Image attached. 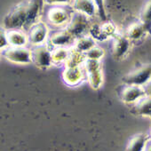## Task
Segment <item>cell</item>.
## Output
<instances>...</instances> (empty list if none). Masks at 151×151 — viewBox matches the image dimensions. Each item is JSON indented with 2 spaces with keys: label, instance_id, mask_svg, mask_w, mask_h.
I'll use <instances>...</instances> for the list:
<instances>
[{
  "label": "cell",
  "instance_id": "cell-28",
  "mask_svg": "<svg viewBox=\"0 0 151 151\" xmlns=\"http://www.w3.org/2000/svg\"><path fill=\"white\" fill-rule=\"evenodd\" d=\"M144 90H145L146 95L151 97V78H150L149 81L147 83V85L144 86Z\"/></svg>",
  "mask_w": 151,
  "mask_h": 151
},
{
  "label": "cell",
  "instance_id": "cell-22",
  "mask_svg": "<svg viewBox=\"0 0 151 151\" xmlns=\"http://www.w3.org/2000/svg\"><path fill=\"white\" fill-rule=\"evenodd\" d=\"M70 49H67L66 47H57L52 51V57L53 64H59L62 62H66L69 56Z\"/></svg>",
  "mask_w": 151,
  "mask_h": 151
},
{
  "label": "cell",
  "instance_id": "cell-27",
  "mask_svg": "<svg viewBox=\"0 0 151 151\" xmlns=\"http://www.w3.org/2000/svg\"><path fill=\"white\" fill-rule=\"evenodd\" d=\"M0 47H1V51L9 47V44L6 37V29H1V35H0Z\"/></svg>",
  "mask_w": 151,
  "mask_h": 151
},
{
  "label": "cell",
  "instance_id": "cell-15",
  "mask_svg": "<svg viewBox=\"0 0 151 151\" xmlns=\"http://www.w3.org/2000/svg\"><path fill=\"white\" fill-rule=\"evenodd\" d=\"M6 37L9 44V46L14 47H25V45L29 43L28 36L23 33L22 30H7Z\"/></svg>",
  "mask_w": 151,
  "mask_h": 151
},
{
  "label": "cell",
  "instance_id": "cell-19",
  "mask_svg": "<svg viewBox=\"0 0 151 151\" xmlns=\"http://www.w3.org/2000/svg\"><path fill=\"white\" fill-rule=\"evenodd\" d=\"M146 33H147V30L140 22H134L132 25H130L129 28L127 29L126 37L130 41H135V40L140 39Z\"/></svg>",
  "mask_w": 151,
  "mask_h": 151
},
{
  "label": "cell",
  "instance_id": "cell-25",
  "mask_svg": "<svg viewBox=\"0 0 151 151\" xmlns=\"http://www.w3.org/2000/svg\"><path fill=\"white\" fill-rule=\"evenodd\" d=\"M101 29L104 32V34L109 37H114L116 34V27L113 23L111 22H106L101 25Z\"/></svg>",
  "mask_w": 151,
  "mask_h": 151
},
{
  "label": "cell",
  "instance_id": "cell-16",
  "mask_svg": "<svg viewBox=\"0 0 151 151\" xmlns=\"http://www.w3.org/2000/svg\"><path fill=\"white\" fill-rule=\"evenodd\" d=\"M131 112L136 116H148L151 118V97L145 96L140 99L134 104Z\"/></svg>",
  "mask_w": 151,
  "mask_h": 151
},
{
  "label": "cell",
  "instance_id": "cell-9",
  "mask_svg": "<svg viewBox=\"0 0 151 151\" xmlns=\"http://www.w3.org/2000/svg\"><path fill=\"white\" fill-rule=\"evenodd\" d=\"M72 14L68 11L61 6H53L47 12L48 22L54 26H61L68 24Z\"/></svg>",
  "mask_w": 151,
  "mask_h": 151
},
{
  "label": "cell",
  "instance_id": "cell-14",
  "mask_svg": "<svg viewBox=\"0 0 151 151\" xmlns=\"http://www.w3.org/2000/svg\"><path fill=\"white\" fill-rule=\"evenodd\" d=\"M73 8L76 12L83 14L87 17H93L97 12V7L93 0H74Z\"/></svg>",
  "mask_w": 151,
  "mask_h": 151
},
{
  "label": "cell",
  "instance_id": "cell-12",
  "mask_svg": "<svg viewBox=\"0 0 151 151\" xmlns=\"http://www.w3.org/2000/svg\"><path fill=\"white\" fill-rule=\"evenodd\" d=\"M84 78L83 69L79 67H66L62 72V78L64 82L70 86H78L82 82Z\"/></svg>",
  "mask_w": 151,
  "mask_h": 151
},
{
  "label": "cell",
  "instance_id": "cell-26",
  "mask_svg": "<svg viewBox=\"0 0 151 151\" xmlns=\"http://www.w3.org/2000/svg\"><path fill=\"white\" fill-rule=\"evenodd\" d=\"M45 3L53 6H60L74 3V0H45Z\"/></svg>",
  "mask_w": 151,
  "mask_h": 151
},
{
  "label": "cell",
  "instance_id": "cell-6",
  "mask_svg": "<svg viewBox=\"0 0 151 151\" xmlns=\"http://www.w3.org/2000/svg\"><path fill=\"white\" fill-rule=\"evenodd\" d=\"M32 60L33 63L41 69H46L53 64L52 51L45 45L35 46L32 50Z\"/></svg>",
  "mask_w": 151,
  "mask_h": 151
},
{
  "label": "cell",
  "instance_id": "cell-24",
  "mask_svg": "<svg viewBox=\"0 0 151 151\" xmlns=\"http://www.w3.org/2000/svg\"><path fill=\"white\" fill-rule=\"evenodd\" d=\"M93 2L96 5L97 14H98L100 19L104 22H107V14H106V9H105L104 0H93Z\"/></svg>",
  "mask_w": 151,
  "mask_h": 151
},
{
  "label": "cell",
  "instance_id": "cell-11",
  "mask_svg": "<svg viewBox=\"0 0 151 151\" xmlns=\"http://www.w3.org/2000/svg\"><path fill=\"white\" fill-rule=\"evenodd\" d=\"M113 37L114 43L112 55L116 60H121L129 52L131 46L130 40L126 37V36H122L119 34H116Z\"/></svg>",
  "mask_w": 151,
  "mask_h": 151
},
{
  "label": "cell",
  "instance_id": "cell-18",
  "mask_svg": "<svg viewBox=\"0 0 151 151\" xmlns=\"http://www.w3.org/2000/svg\"><path fill=\"white\" fill-rule=\"evenodd\" d=\"M95 46H96V43L94 38H93L91 36L89 37L83 36L76 39L73 48L82 53H86Z\"/></svg>",
  "mask_w": 151,
  "mask_h": 151
},
{
  "label": "cell",
  "instance_id": "cell-17",
  "mask_svg": "<svg viewBox=\"0 0 151 151\" xmlns=\"http://www.w3.org/2000/svg\"><path fill=\"white\" fill-rule=\"evenodd\" d=\"M149 139L150 138L147 134H136L130 139L125 151H145Z\"/></svg>",
  "mask_w": 151,
  "mask_h": 151
},
{
  "label": "cell",
  "instance_id": "cell-10",
  "mask_svg": "<svg viewBox=\"0 0 151 151\" xmlns=\"http://www.w3.org/2000/svg\"><path fill=\"white\" fill-rule=\"evenodd\" d=\"M45 0H29L28 1L27 8V22L25 25V29H30L32 26L38 22V18L40 16L43 5Z\"/></svg>",
  "mask_w": 151,
  "mask_h": 151
},
{
  "label": "cell",
  "instance_id": "cell-5",
  "mask_svg": "<svg viewBox=\"0 0 151 151\" xmlns=\"http://www.w3.org/2000/svg\"><path fill=\"white\" fill-rule=\"evenodd\" d=\"M84 69L91 87L94 90L100 89L103 83V75L100 60H86L84 63Z\"/></svg>",
  "mask_w": 151,
  "mask_h": 151
},
{
  "label": "cell",
  "instance_id": "cell-29",
  "mask_svg": "<svg viewBox=\"0 0 151 151\" xmlns=\"http://www.w3.org/2000/svg\"><path fill=\"white\" fill-rule=\"evenodd\" d=\"M145 151H151V139L148 140L147 144V147H146V149Z\"/></svg>",
  "mask_w": 151,
  "mask_h": 151
},
{
  "label": "cell",
  "instance_id": "cell-20",
  "mask_svg": "<svg viewBox=\"0 0 151 151\" xmlns=\"http://www.w3.org/2000/svg\"><path fill=\"white\" fill-rule=\"evenodd\" d=\"M139 22L145 27L147 32L151 35V0L144 5L139 14Z\"/></svg>",
  "mask_w": 151,
  "mask_h": 151
},
{
  "label": "cell",
  "instance_id": "cell-3",
  "mask_svg": "<svg viewBox=\"0 0 151 151\" xmlns=\"http://www.w3.org/2000/svg\"><path fill=\"white\" fill-rule=\"evenodd\" d=\"M2 56L8 61L15 64H30L33 63L32 50L26 47L9 46L1 51Z\"/></svg>",
  "mask_w": 151,
  "mask_h": 151
},
{
  "label": "cell",
  "instance_id": "cell-13",
  "mask_svg": "<svg viewBox=\"0 0 151 151\" xmlns=\"http://www.w3.org/2000/svg\"><path fill=\"white\" fill-rule=\"evenodd\" d=\"M76 38L65 29L63 30L53 33L49 37V43L54 48L57 47H66L72 44H75Z\"/></svg>",
  "mask_w": 151,
  "mask_h": 151
},
{
  "label": "cell",
  "instance_id": "cell-30",
  "mask_svg": "<svg viewBox=\"0 0 151 151\" xmlns=\"http://www.w3.org/2000/svg\"><path fill=\"white\" fill-rule=\"evenodd\" d=\"M148 135H149V138H150V139H151V131H150V133H149Z\"/></svg>",
  "mask_w": 151,
  "mask_h": 151
},
{
  "label": "cell",
  "instance_id": "cell-4",
  "mask_svg": "<svg viewBox=\"0 0 151 151\" xmlns=\"http://www.w3.org/2000/svg\"><path fill=\"white\" fill-rule=\"evenodd\" d=\"M89 17L86 15L76 12L72 14L71 19L67 25L66 29L76 38H78L84 36V34L90 30V22Z\"/></svg>",
  "mask_w": 151,
  "mask_h": 151
},
{
  "label": "cell",
  "instance_id": "cell-1",
  "mask_svg": "<svg viewBox=\"0 0 151 151\" xmlns=\"http://www.w3.org/2000/svg\"><path fill=\"white\" fill-rule=\"evenodd\" d=\"M28 1H24L14 6L4 18L3 27L6 30H20L24 29L27 22Z\"/></svg>",
  "mask_w": 151,
  "mask_h": 151
},
{
  "label": "cell",
  "instance_id": "cell-21",
  "mask_svg": "<svg viewBox=\"0 0 151 151\" xmlns=\"http://www.w3.org/2000/svg\"><path fill=\"white\" fill-rule=\"evenodd\" d=\"M86 58L85 53H82L76 49L72 48L70 49L69 56L65 62L66 67H79L81 64H84L86 61Z\"/></svg>",
  "mask_w": 151,
  "mask_h": 151
},
{
  "label": "cell",
  "instance_id": "cell-2",
  "mask_svg": "<svg viewBox=\"0 0 151 151\" xmlns=\"http://www.w3.org/2000/svg\"><path fill=\"white\" fill-rule=\"evenodd\" d=\"M151 78V64L144 65L124 76L122 82L126 86L144 87Z\"/></svg>",
  "mask_w": 151,
  "mask_h": 151
},
{
  "label": "cell",
  "instance_id": "cell-8",
  "mask_svg": "<svg viewBox=\"0 0 151 151\" xmlns=\"http://www.w3.org/2000/svg\"><path fill=\"white\" fill-rule=\"evenodd\" d=\"M47 36H48L47 26L44 22H38L34 26H32L29 29L28 35L29 42L35 46L42 45H45V42L47 39Z\"/></svg>",
  "mask_w": 151,
  "mask_h": 151
},
{
  "label": "cell",
  "instance_id": "cell-7",
  "mask_svg": "<svg viewBox=\"0 0 151 151\" xmlns=\"http://www.w3.org/2000/svg\"><path fill=\"white\" fill-rule=\"evenodd\" d=\"M118 96L120 100L126 104H135L147 95L144 87L124 85V86H121L118 90Z\"/></svg>",
  "mask_w": 151,
  "mask_h": 151
},
{
  "label": "cell",
  "instance_id": "cell-23",
  "mask_svg": "<svg viewBox=\"0 0 151 151\" xmlns=\"http://www.w3.org/2000/svg\"><path fill=\"white\" fill-rule=\"evenodd\" d=\"M86 60H100L104 56V50L101 47L95 46L87 52L85 53Z\"/></svg>",
  "mask_w": 151,
  "mask_h": 151
}]
</instances>
